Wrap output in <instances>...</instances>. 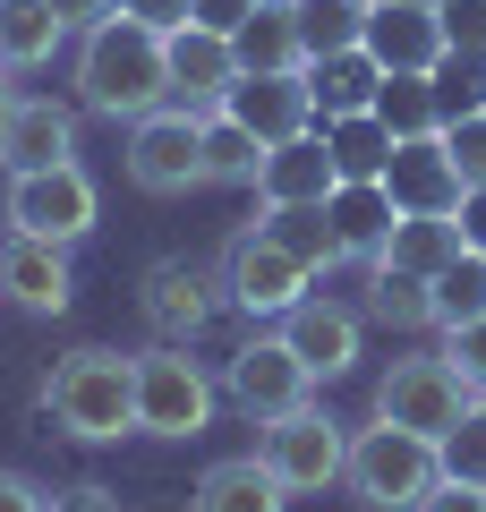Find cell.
<instances>
[{
  "label": "cell",
  "mask_w": 486,
  "mask_h": 512,
  "mask_svg": "<svg viewBox=\"0 0 486 512\" xmlns=\"http://www.w3.org/2000/svg\"><path fill=\"white\" fill-rule=\"evenodd\" d=\"M162 103H171V35L120 18V9L77 35V111H94V120H145Z\"/></svg>",
  "instance_id": "obj_1"
},
{
  "label": "cell",
  "mask_w": 486,
  "mask_h": 512,
  "mask_svg": "<svg viewBox=\"0 0 486 512\" xmlns=\"http://www.w3.org/2000/svg\"><path fill=\"white\" fill-rule=\"evenodd\" d=\"M43 419L77 444H120L137 436V359L103 342H77L69 359H52L43 376Z\"/></svg>",
  "instance_id": "obj_2"
},
{
  "label": "cell",
  "mask_w": 486,
  "mask_h": 512,
  "mask_svg": "<svg viewBox=\"0 0 486 512\" xmlns=\"http://www.w3.org/2000/svg\"><path fill=\"white\" fill-rule=\"evenodd\" d=\"M444 478V453H435V436H410V427H393V419H376V427H359L350 436V470H342V487L359 495L367 512H410L418 495Z\"/></svg>",
  "instance_id": "obj_3"
},
{
  "label": "cell",
  "mask_w": 486,
  "mask_h": 512,
  "mask_svg": "<svg viewBox=\"0 0 486 512\" xmlns=\"http://www.w3.org/2000/svg\"><path fill=\"white\" fill-rule=\"evenodd\" d=\"M214 402H222V384L188 359V342L137 350V436L188 444V436H205V427H214Z\"/></svg>",
  "instance_id": "obj_4"
},
{
  "label": "cell",
  "mask_w": 486,
  "mask_h": 512,
  "mask_svg": "<svg viewBox=\"0 0 486 512\" xmlns=\"http://www.w3.org/2000/svg\"><path fill=\"white\" fill-rule=\"evenodd\" d=\"M469 402H478V384H469L444 350H410V359H393L376 376V419L410 427V436H444V427H461Z\"/></svg>",
  "instance_id": "obj_5"
},
{
  "label": "cell",
  "mask_w": 486,
  "mask_h": 512,
  "mask_svg": "<svg viewBox=\"0 0 486 512\" xmlns=\"http://www.w3.org/2000/svg\"><path fill=\"white\" fill-rule=\"evenodd\" d=\"M256 461L290 495H324V487H342V470H350V436H342V419H324L316 402H299V410L256 427Z\"/></svg>",
  "instance_id": "obj_6"
},
{
  "label": "cell",
  "mask_w": 486,
  "mask_h": 512,
  "mask_svg": "<svg viewBox=\"0 0 486 512\" xmlns=\"http://www.w3.org/2000/svg\"><path fill=\"white\" fill-rule=\"evenodd\" d=\"M128 180L145 197H188V188H205V111L197 103H162L145 120H128Z\"/></svg>",
  "instance_id": "obj_7"
},
{
  "label": "cell",
  "mask_w": 486,
  "mask_h": 512,
  "mask_svg": "<svg viewBox=\"0 0 486 512\" xmlns=\"http://www.w3.org/2000/svg\"><path fill=\"white\" fill-rule=\"evenodd\" d=\"M316 291V274H307L299 256L282 248V239L265 231V222H248V231H231V248H222V299L231 308H248V316H273L282 325L299 299Z\"/></svg>",
  "instance_id": "obj_8"
},
{
  "label": "cell",
  "mask_w": 486,
  "mask_h": 512,
  "mask_svg": "<svg viewBox=\"0 0 486 512\" xmlns=\"http://www.w3.org/2000/svg\"><path fill=\"white\" fill-rule=\"evenodd\" d=\"M103 222V188H94L86 163H52V171H9V231H35V239H77Z\"/></svg>",
  "instance_id": "obj_9"
},
{
  "label": "cell",
  "mask_w": 486,
  "mask_h": 512,
  "mask_svg": "<svg viewBox=\"0 0 486 512\" xmlns=\"http://www.w3.org/2000/svg\"><path fill=\"white\" fill-rule=\"evenodd\" d=\"M222 402L248 427H265V419H282V410L316 402V376H307V359L282 333H248V342L231 350V367H222Z\"/></svg>",
  "instance_id": "obj_10"
},
{
  "label": "cell",
  "mask_w": 486,
  "mask_h": 512,
  "mask_svg": "<svg viewBox=\"0 0 486 512\" xmlns=\"http://www.w3.org/2000/svg\"><path fill=\"white\" fill-rule=\"evenodd\" d=\"M222 111L239 128H256L265 146H282V137H307L316 128V86H307V69H239L231 94H222Z\"/></svg>",
  "instance_id": "obj_11"
},
{
  "label": "cell",
  "mask_w": 486,
  "mask_h": 512,
  "mask_svg": "<svg viewBox=\"0 0 486 512\" xmlns=\"http://www.w3.org/2000/svg\"><path fill=\"white\" fill-rule=\"evenodd\" d=\"M0 299L26 316H60L77 299V265L60 239H35V231H0Z\"/></svg>",
  "instance_id": "obj_12"
},
{
  "label": "cell",
  "mask_w": 486,
  "mask_h": 512,
  "mask_svg": "<svg viewBox=\"0 0 486 512\" xmlns=\"http://www.w3.org/2000/svg\"><path fill=\"white\" fill-rule=\"evenodd\" d=\"M214 299H222L214 274H197L188 256H162L154 274H145L137 308H145V325H154V342H197V333L214 325Z\"/></svg>",
  "instance_id": "obj_13"
},
{
  "label": "cell",
  "mask_w": 486,
  "mask_h": 512,
  "mask_svg": "<svg viewBox=\"0 0 486 512\" xmlns=\"http://www.w3.org/2000/svg\"><path fill=\"white\" fill-rule=\"evenodd\" d=\"M461 163L444 154V128L435 137H393V163H384V197L401 214H452L461 205Z\"/></svg>",
  "instance_id": "obj_14"
},
{
  "label": "cell",
  "mask_w": 486,
  "mask_h": 512,
  "mask_svg": "<svg viewBox=\"0 0 486 512\" xmlns=\"http://www.w3.org/2000/svg\"><path fill=\"white\" fill-rule=\"evenodd\" d=\"M273 333L307 359V376H316V384H333V376L359 367V308H342V299H316V291H307Z\"/></svg>",
  "instance_id": "obj_15"
},
{
  "label": "cell",
  "mask_w": 486,
  "mask_h": 512,
  "mask_svg": "<svg viewBox=\"0 0 486 512\" xmlns=\"http://www.w3.org/2000/svg\"><path fill=\"white\" fill-rule=\"evenodd\" d=\"M333 188H342L333 146H324V128H307V137H282V146L265 154V171H256V214H265V205H324Z\"/></svg>",
  "instance_id": "obj_16"
},
{
  "label": "cell",
  "mask_w": 486,
  "mask_h": 512,
  "mask_svg": "<svg viewBox=\"0 0 486 512\" xmlns=\"http://www.w3.org/2000/svg\"><path fill=\"white\" fill-rule=\"evenodd\" d=\"M367 52H376L384 69H418L427 77L452 43H444V18H435L427 0H367Z\"/></svg>",
  "instance_id": "obj_17"
},
{
  "label": "cell",
  "mask_w": 486,
  "mask_h": 512,
  "mask_svg": "<svg viewBox=\"0 0 486 512\" xmlns=\"http://www.w3.org/2000/svg\"><path fill=\"white\" fill-rule=\"evenodd\" d=\"M0 163H9V171L77 163V103H52V94H18V120H9V137H0Z\"/></svg>",
  "instance_id": "obj_18"
},
{
  "label": "cell",
  "mask_w": 486,
  "mask_h": 512,
  "mask_svg": "<svg viewBox=\"0 0 486 512\" xmlns=\"http://www.w3.org/2000/svg\"><path fill=\"white\" fill-rule=\"evenodd\" d=\"M231 77H239L231 35H214V26H180V35H171V103L214 111L222 94H231Z\"/></svg>",
  "instance_id": "obj_19"
},
{
  "label": "cell",
  "mask_w": 486,
  "mask_h": 512,
  "mask_svg": "<svg viewBox=\"0 0 486 512\" xmlns=\"http://www.w3.org/2000/svg\"><path fill=\"white\" fill-rule=\"evenodd\" d=\"M77 26L60 18L52 0H0V69L18 77V69H52L60 52H69Z\"/></svg>",
  "instance_id": "obj_20"
},
{
  "label": "cell",
  "mask_w": 486,
  "mask_h": 512,
  "mask_svg": "<svg viewBox=\"0 0 486 512\" xmlns=\"http://www.w3.org/2000/svg\"><path fill=\"white\" fill-rule=\"evenodd\" d=\"M282 504H290V487H282L256 453L214 461V470L197 478V495H188V512H282Z\"/></svg>",
  "instance_id": "obj_21"
},
{
  "label": "cell",
  "mask_w": 486,
  "mask_h": 512,
  "mask_svg": "<svg viewBox=\"0 0 486 512\" xmlns=\"http://www.w3.org/2000/svg\"><path fill=\"white\" fill-rule=\"evenodd\" d=\"M461 256V231H452V214H393V231H384V248L367 256V265H401V274L435 282Z\"/></svg>",
  "instance_id": "obj_22"
},
{
  "label": "cell",
  "mask_w": 486,
  "mask_h": 512,
  "mask_svg": "<svg viewBox=\"0 0 486 512\" xmlns=\"http://www.w3.org/2000/svg\"><path fill=\"white\" fill-rule=\"evenodd\" d=\"M307 86H316V120H342V111H376L384 94V60L367 52H333V60H307Z\"/></svg>",
  "instance_id": "obj_23"
},
{
  "label": "cell",
  "mask_w": 486,
  "mask_h": 512,
  "mask_svg": "<svg viewBox=\"0 0 486 512\" xmlns=\"http://www.w3.org/2000/svg\"><path fill=\"white\" fill-rule=\"evenodd\" d=\"M239 69H307V43H299V0H256V18L231 35Z\"/></svg>",
  "instance_id": "obj_24"
},
{
  "label": "cell",
  "mask_w": 486,
  "mask_h": 512,
  "mask_svg": "<svg viewBox=\"0 0 486 512\" xmlns=\"http://www.w3.org/2000/svg\"><path fill=\"white\" fill-rule=\"evenodd\" d=\"M324 214H333V231H342V248L367 265V256L384 248V231H393V214H401V205L384 197V180H342L333 197H324Z\"/></svg>",
  "instance_id": "obj_25"
},
{
  "label": "cell",
  "mask_w": 486,
  "mask_h": 512,
  "mask_svg": "<svg viewBox=\"0 0 486 512\" xmlns=\"http://www.w3.org/2000/svg\"><path fill=\"white\" fill-rule=\"evenodd\" d=\"M265 222L273 239H282L290 256H299L307 274H333V265H350V248H342V231H333V214H324V205H265Z\"/></svg>",
  "instance_id": "obj_26"
},
{
  "label": "cell",
  "mask_w": 486,
  "mask_h": 512,
  "mask_svg": "<svg viewBox=\"0 0 486 512\" xmlns=\"http://www.w3.org/2000/svg\"><path fill=\"white\" fill-rule=\"evenodd\" d=\"M265 137L256 128H239L231 111H205V188H256V171H265Z\"/></svg>",
  "instance_id": "obj_27"
},
{
  "label": "cell",
  "mask_w": 486,
  "mask_h": 512,
  "mask_svg": "<svg viewBox=\"0 0 486 512\" xmlns=\"http://www.w3.org/2000/svg\"><path fill=\"white\" fill-rule=\"evenodd\" d=\"M324 146H333V171L342 180H384V163H393V128L376 120V111H342V120H316Z\"/></svg>",
  "instance_id": "obj_28"
},
{
  "label": "cell",
  "mask_w": 486,
  "mask_h": 512,
  "mask_svg": "<svg viewBox=\"0 0 486 512\" xmlns=\"http://www.w3.org/2000/svg\"><path fill=\"white\" fill-rule=\"evenodd\" d=\"M367 316L384 333H435V308H427V282L401 274V265H367Z\"/></svg>",
  "instance_id": "obj_29"
},
{
  "label": "cell",
  "mask_w": 486,
  "mask_h": 512,
  "mask_svg": "<svg viewBox=\"0 0 486 512\" xmlns=\"http://www.w3.org/2000/svg\"><path fill=\"white\" fill-rule=\"evenodd\" d=\"M376 120L393 128V137H435V128H444V103H435V77H418V69H384Z\"/></svg>",
  "instance_id": "obj_30"
},
{
  "label": "cell",
  "mask_w": 486,
  "mask_h": 512,
  "mask_svg": "<svg viewBox=\"0 0 486 512\" xmlns=\"http://www.w3.org/2000/svg\"><path fill=\"white\" fill-rule=\"evenodd\" d=\"M299 43H307V60L359 52L367 43V0H299Z\"/></svg>",
  "instance_id": "obj_31"
},
{
  "label": "cell",
  "mask_w": 486,
  "mask_h": 512,
  "mask_svg": "<svg viewBox=\"0 0 486 512\" xmlns=\"http://www.w3.org/2000/svg\"><path fill=\"white\" fill-rule=\"evenodd\" d=\"M427 308H435V333H452V325H469V316H486V256H452L444 274L427 282Z\"/></svg>",
  "instance_id": "obj_32"
},
{
  "label": "cell",
  "mask_w": 486,
  "mask_h": 512,
  "mask_svg": "<svg viewBox=\"0 0 486 512\" xmlns=\"http://www.w3.org/2000/svg\"><path fill=\"white\" fill-rule=\"evenodd\" d=\"M435 453H444V478L486 487V402H469L461 427H444V436H435Z\"/></svg>",
  "instance_id": "obj_33"
},
{
  "label": "cell",
  "mask_w": 486,
  "mask_h": 512,
  "mask_svg": "<svg viewBox=\"0 0 486 512\" xmlns=\"http://www.w3.org/2000/svg\"><path fill=\"white\" fill-rule=\"evenodd\" d=\"M444 154L461 163V180H469V188H486V103H478V111H461V120H444Z\"/></svg>",
  "instance_id": "obj_34"
},
{
  "label": "cell",
  "mask_w": 486,
  "mask_h": 512,
  "mask_svg": "<svg viewBox=\"0 0 486 512\" xmlns=\"http://www.w3.org/2000/svg\"><path fill=\"white\" fill-rule=\"evenodd\" d=\"M435 18H444V43L461 60H486V0H444Z\"/></svg>",
  "instance_id": "obj_35"
},
{
  "label": "cell",
  "mask_w": 486,
  "mask_h": 512,
  "mask_svg": "<svg viewBox=\"0 0 486 512\" xmlns=\"http://www.w3.org/2000/svg\"><path fill=\"white\" fill-rule=\"evenodd\" d=\"M444 359L486 393V316H469V325H452V333H444Z\"/></svg>",
  "instance_id": "obj_36"
},
{
  "label": "cell",
  "mask_w": 486,
  "mask_h": 512,
  "mask_svg": "<svg viewBox=\"0 0 486 512\" xmlns=\"http://www.w3.org/2000/svg\"><path fill=\"white\" fill-rule=\"evenodd\" d=\"M120 18L154 26V35H180V26H197V0H120Z\"/></svg>",
  "instance_id": "obj_37"
},
{
  "label": "cell",
  "mask_w": 486,
  "mask_h": 512,
  "mask_svg": "<svg viewBox=\"0 0 486 512\" xmlns=\"http://www.w3.org/2000/svg\"><path fill=\"white\" fill-rule=\"evenodd\" d=\"M410 512H486V487H469V478H435Z\"/></svg>",
  "instance_id": "obj_38"
},
{
  "label": "cell",
  "mask_w": 486,
  "mask_h": 512,
  "mask_svg": "<svg viewBox=\"0 0 486 512\" xmlns=\"http://www.w3.org/2000/svg\"><path fill=\"white\" fill-rule=\"evenodd\" d=\"M452 231H461L469 256H486V188H461V205H452Z\"/></svg>",
  "instance_id": "obj_39"
},
{
  "label": "cell",
  "mask_w": 486,
  "mask_h": 512,
  "mask_svg": "<svg viewBox=\"0 0 486 512\" xmlns=\"http://www.w3.org/2000/svg\"><path fill=\"white\" fill-rule=\"evenodd\" d=\"M0 512H52V495H43L26 470H0Z\"/></svg>",
  "instance_id": "obj_40"
},
{
  "label": "cell",
  "mask_w": 486,
  "mask_h": 512,
  "mask_svg": "<svg viewBox=\"0 0 486 512\" xmlns=\"http://www.w3.org/2000/svg\"><path fill=\"white\" fill-rule=\"evenodd\" d=\"M248 18H256V0H197V26H214V35H239Z\"/></svg>",
  "instance_id": "obj_41"
},
{
  "label": "cell",
  "mask_w": 486,
  "mask_h": 512,
  "mask_svg": "<svg viewBox=\"0 0 486 512\" xmlns=\"http://www.w3.org/2000/svg\"><path fill=\"white\" fill-rule=\"evenodd\" d=\"M52 512H120V495H111V487H94V478H86V487H69V495H60Z\"/></svg>",
  "instance_id": "obj_42"
},
{
  "label": "cell",
  "mask_w": 486,
  "mask_h": 512,
  "mask_svg": "<svg viewBox=\"0 0 486 512\" xmlns=\"http://www.w3.org/2000/svg\"><path fill=\"white\" fill-rule=\"evenodd\" d=\"M52 9H60V18L77 26V35H86V26H103L111 9H120V0H52Z\"/></svg>",
  "instance_id": "obj_43"
},
{
  "label": "cell",
  "mask_w": 486,
  "mask_h": 512,
  "mask_svg": "<svg viewBox=\"0 0 486 512\" xmlns=\"http://www.w3.org/2000/svg\"><path fill=\"white\" fill-rule=\"evenodd\" d=\"M9 120H18V86H9V69H0V137H9Z\"/></svg>",
  "instance_id": "obj_44"
},
{
  "label": "cell",
  "mask_w": 486,
  "mask_h": 512,
  "mask_svg": "<svg viewBox=\"0 0 486 512\" xmlns=\"http://www.w3.org/2000/svg\"><path fill=\"white\" fill-rule=\"evenodd\" d=\"M427 9H444V0H427Z\"/></svg>",
  "instance_id": "obj_45"
},
{
  "label": "cell",
  "mask_w": 486,
  "mask_h": 512,
  "mask_svg": "<svg viewBox=\"0 0 486 512\" xmlns=\"http://www.w3.org/2000/svg\"><path fill=\"white\" fill-rule=\"evenodd\" d=\"M478 402H486V393H478Z\"/></svg>",
  "instance_id": "obj_46"
}]
</instances>
